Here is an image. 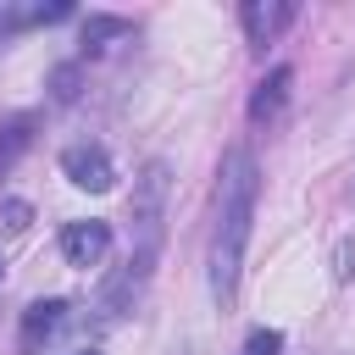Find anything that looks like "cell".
Wrapping results in <instances>:
<instances>
[{"mask_svg": "<svg viewBox=\"0 0 355 355\" xmlns=\"http://www.w3.org/2000/svg\"><path fill=\"white\" fill-rule=\"evenodd\" d=\"M255 194L261 172L250 144H233L222 161V189H216V227H211V300L227 311L239 300V272H244V244L255 222Z\"/></svg>", "mask_w": 355, "mask_h": 355, "instance_id": "6da1fadb", "label": "cell"}, {"mask_svg": "<svg viewBox=\"0 0 355 355\" xmlns=\"http://www.w3.org/2000/svg\"><path fill=\"white\" fill-rule=\"evenodd\" d=\"M166 189H172V166L166 161H150L139 178H133V250H128V261L100 283V316L105 322H122L133 305H139V294H144V283H150V272H155V255H161V233H166Z\"/></svg>", "mask_w": 355, "mask_h": 355, "instance_id": "7a4b0ae2", "label": "cell"}, {"mask_svg": "<svg viewBox=\"0 0 355 355\" xmlns=\"http://www.w3.org/2000/svg\"><path fill=\"white\" fill-rule=\"evenodd\" d=\"M61 172H67V183H72V189H89V194H105V189L116 183L111 150H105V144H94V139L67 144V150H61Z\"/></svg>", "mask_w": 355, "mask_h": 355, "instance_id": "3957f363", "label": "cell"}, {"mask_svg": "<svg viewBox=\"0 0 355 355\" xmlns=\"http://www.w3.org/2000/svg\"><path fill=\"white\" fill-rule=\"evenodd\" d=\"M61 255H67V266H100L105 255H111V222H67L61 227Z\"/></svg>", "mask_w": 355, "mask_h": 355, "instance_id": "277c9868", "label": "cell"}, {"mask_svg": "<svg viewBox=\"0 0 355 355\" xmlns=\"http://www.w3.org/2000/svg\"><path fill=\"white\" fill-rule=\"evenodd\" d=\"M239 22H244V39L250 44H272L294 22V6L288 0H244L239 6Z\"/></svg>", "mask_w": 355, "mask_h": 355, "instance_id": "5b68a950", "label": "cell"}, {"mask_svg": "<svg viewBox=\"0 0 355 355\" xmlns=\"http://www.w3.org/2000/svg\"><path fill=\"white\" fill-rule=\"evenodd\" d=\"M67 311H72L67 300H33V305L22 311V327H17V349H22V355H39V344H44V338H50V333L67 322Z\"/></svg>", "mask_w": 355, "mask_h": 355, "instance_id": "8992f818", "label": "cell"}, {"mask_svg": "<svg viewBox=\"0 0 355 355\" xmlns=\"http://www.w3.org/2000/svg\"><path fill=\"white\" fill-rule=\"evenodd\" d=\"M288 83H294V67H272L250 94V122H272L283 111V100H288Z\"/></svg>", "mask_w": 355, "mask_h": 355, "instance_id": "52a82bcc", "label": "cell"}, {"mask_svg": "<svg viewBox=\"0 0 355 355\" xmlns=\"http://www.w3.org/2000/svg\"><path fill=\"white\" fill-rule=\"evenodd\" d=\"M28 139H33V116H28V111L0 122V172H6V166H11L22 150H28Z\"/></svg>", "mask_w": 355, "mask_h": 355, "instance_id": "ba28073f", "label": "cell"}, {"mask_svg": "<svg viewBox=\"0 0 355 355\" xmlns=\"http://www.w3.org/2000/svg\"><path fill=\"white\" fill-rule=\"evenodd\" d=\"M111 39H128V22L122 17H89L83 22V50H105Z\"/></svg>", "mask_w": 355, "mask_h": 355, "instance_id": "9c48e42d", "label": "cell"}, {"mask_svg": "<svg viewBox=\"0 0 355 355\" xmlns=\"http://www.w3.org/2000/svg\"><path fill=\"white\" fill-rule=\"evenodd\" d=\"M239 355H283V333H277V327H255Z\"/></svg>", "mask_w": 355, "mask_h": 355, "instance_id": "30bf717a", "label": "cell"}, {"mask_svg": "<svg viewBox=\"0 0 355 355\" xmlns=\"http://www.w3.org/2000/svg\"><path fill=\"white\" fill-rule=\"evenodd\" d=\"M50 89H55V100H72L78 94V67H55L50 72Z\"/></svg>", "mask_w": 355, "mask_h": 355, "instance_id": "8fae6325", "label": "cell"}, {"mask_svg": "<svg viewBox=\"0 0 355 355\" xmlns=\"http://www.w3.org/2000/svg\"><path fill=\"white\" fill-rule=\"evenodd\" d=\"M0 216H6V227H11V233H22L33 211H28V200H6V205H0Z\"/></svg>", "mask_w": 355, "mask_h": 355, "instance_id": "7c38bea8", "label": "cell"}, {"mask_svg": "<svg viewBox=\"0 0 355 355\" xmlns=\"http://www.w3.org/2000/svg\"><path fill=\"white\" fill-rule=\"evenodd\" d=\"M349 261H355V244H349V239H344V244H338V266H333V272H338V277H349V272H355V266H349Z\"/></svg>", "mask_w": 355, "mask_h": 355, "instance_id": "4fadbf2b", "label": "cell"}, {"mask_svg": "<svg viewBox=\"0 0 355 355\" xmlns=\"http://www.w3.org/2000/svg\"><path fill=\"white\" fill-rule=\"evenodd\" d=\"M72 355H100V349H72Z\"/></svg>", "mask_w": 355, "mask_h": 355, "instance_id": "5bb4252c", "label": "cell"}, {"mask_svg": "<svg viewBox=\"0 0 355 355\" xmlns=\"http://www.w3.org/2000/svg\"><path fill=\"white\" fill-rule=\"evenodd\" d=\"M0 277H6V261H0Z\"/></svg>", "mask_w": 355, "mask_h": 355, "instance_id": "9a60e30c", "label": "cell"}]
</instances>
